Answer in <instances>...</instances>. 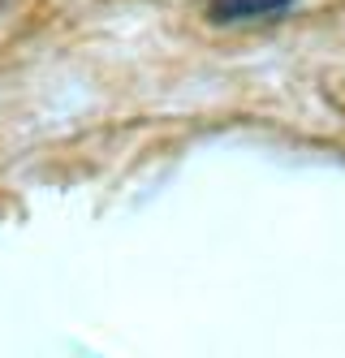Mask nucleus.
I'll return each mask as SVG.
<instances>
[{
	"mask_svg": "<svg viewBox=\"0 0 345 358\" xmlns=\"http://www.w3.org/2000/svg\"><path fill=\"white\" fill-rule=\"evenodd\" d=\"M298 0H211L207 17L216 27H246V22H272L285 17Z\"/></svg>",
	"mask_w": 345,
	"mask_h": 358,
	"instance_id": "1",
	"label": "nucleus"
}]
</instances>
